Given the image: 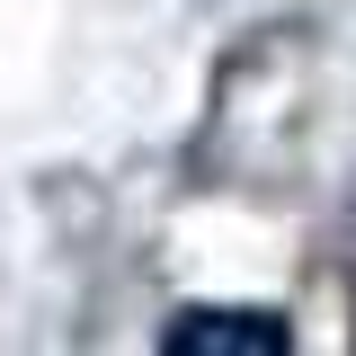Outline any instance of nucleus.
Here are the masks:
<instances>
[{"label": "nucleus", "instance_id": "f257e3e1", "mask_svg": "<svg viewBox=\"0 0 356 356\" xmlns=\"http://www.w3.org/2000/svg\"><path fill=\"white\" fill-rule=\"evenodd\" d=\"M170 356H285V321L276 312H178L161 330Z\"/></svg>", "mask_w": 356, "mask_h": 356}]
</instances>
